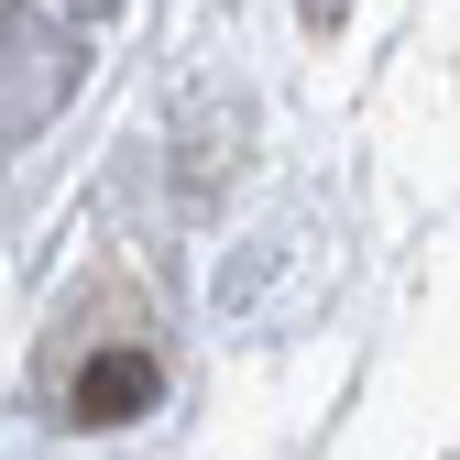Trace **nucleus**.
Masks as SVG:
<instances>
[{
	"mask_svg": "<svg viewBox=\"0 0 460 460\" xmlns=\"http://www.w3.org/2000/svg\"><path fill=\"white\" fill-rule=\"evenodd\" d=\"M143 406H164V351L154 340H99L55 373V417L66 428H132Z\"/></svg>",
	"mask_w": 460,
	"mask_h": 460,
	"instance_id": "obj_1",
	"label": "nucleus"
}]
</instances>
